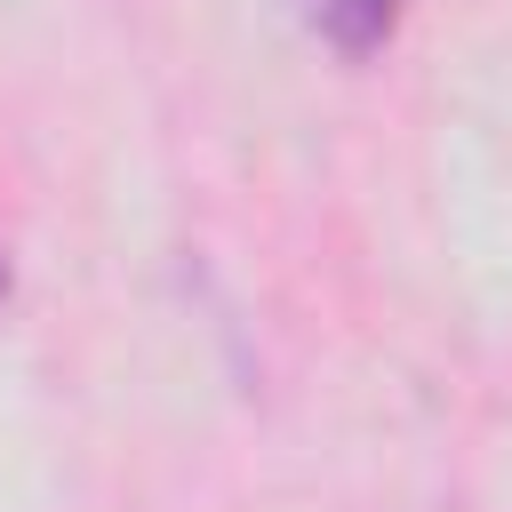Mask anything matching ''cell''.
<instances>
[{"label": "cell", "instance_id": "cell-1", "mask_svg": "<svg viewBox=\"0 0 512 512\" xmlns=\"http://www.w3.org/2000/svg\"><path fill=\"white\" fill-rule=\"evenodd\" d=\"M312 8V24L344 48V56H376L392 32H400V16H408V0H304Z\"/></svg>", "mask_w": 512, "mask_h": 512}, {"label": "cell", "instance_id": "cell-2", "mask_svg": "<svg viewBox=\"0 0 512 512\" xmlns=\"http://www.w3.org/2000/svg\"><path fill=\"white\" fill-rule=\"evenodd\" d=\"M0 296H8V264H0Z\"/></svg>", "mask_w": 512, "mask_h": 512}]
</instances>
